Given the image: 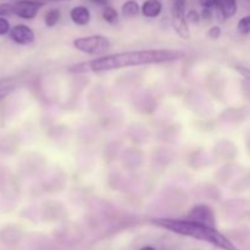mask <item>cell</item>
<instances>
[{
    "mask_svg": "<svg viewBox=\"0 0 250 250\" xmlns=\"http://www.w3.org/2000/svg\"><path fill=\"white\" fill-rule=\"evenodd\" d=\"M186 53L180 50H137L124 51V53L110 54L102 58L93 59L85 62L75 63L70 66L68 71L72 73H87V72H104V71L119 70L131 66L149 65V63H163L180 60L185 58Z\"/></svg>",
    "mask_w": 250,
    "mask_h": 250,
    "instance_id": "cell-1",
    "label": "cell"
},
{
    "mask_svg": "<svg viewBox=\"0 0 250 250\" xmlns=\"http://www.w3.org/2000/svg\"><path fill=\"white\" fill-rule=\"evenodd\" d=\"M151 224L173 232V233L180 234V236L190 237V238L198 239V241L207 242L221 250H238L227 237L220 233L214 227L207 226V225L198 224V222L189 221V220L176 219H156L153 220Z\"/></svg>",
    "mask_w": 250,
    "mask_h": 250,
    "instance_id": "cell-2",
    "label": "cell"
},
{
    "mask_svg": "<svg viewBox=\"0 0 250 250\" xmlns=\"http://www.w3.org/2000/svg\"><path fill=\"white\" fill-rule=\"evenodd\" d=\"M110 41L104 36L95 34V36L81 37L73 41V46L77 50L82 53L88 54V55L99 56L106 53L110 49Z\"/></svg>",
    "mask_w": 250,
    "mask_h": 250,
    "instance_id": "cell-3",
    "label": "cell"
},
{
    "mask_svg": "<svg viewBox=\"0 0 250 250\" xmlns=\"http://www.w3.org/2000/svg\"><path fill=\"white\" fill-rule=\"evenodd\" d=\"M45 4L38 0H19L12 4V14L24 20H32L37 16L42 6Z\"/></svg>",
    "mask_w": 250,
    "mask_h": 250,
    "instance_id": "cell-4",
    "label": "cell"
},
{
    "mask_svg": "<svg viewBox=\"0 0 250 250\" xmlns=\"http://www.w3.org/2000/svg\"><path fill=\"white\" fill-rule=\"evenodd\" d=\"M187 220L198 222V224L207 225V226H215V215L214 211L208 205H197L193 208L188 214Z\"/></svg>",
    "mask_w": 250,
    "mask_h": 250,
    "instance_id": "cell-5",
    "label": "cell"
},
{
    "mask_svg": "<svg viewBox=\"0 0 250 250\" xmlns=\"http://www.w3.org/2000/svg\"><path fill=\"white\" fill-rule=\"evenodd\" d=\"M10 38L20 45H27V44L33 43L36 36L31 27L26 26V24H17V26L12 27L10 31Z\"/></svg>",
    "mask_w": 250,
    "mask_h": 250,
    "instance_id": "cell-6",
    "label": "cell"
},
{
    "mask_svg": "<svg viewBox=\"0 0 250 250\" xmlns=\"http://www.w3.org/2000/svg\"><path fill=\"white\" fill-rule=\"evenodd\" d=\"M237 0H214V9L220 12L224 20L233 17L237 12Z\"/></svg>",
    "mask_w": 250,
    "mask_h": 250,
    "instance_id": "cell-7",
    "label": "cell"
},
{
    "mask_svg": "<svg viewBox=\"0 0 250 250\" xmlns=\"http://www.w3.org/2000/svg\"><path fill=\"white\" fill-rule=\"evenodd\" d=\"M70 17L73 23L78 26H87L90 21V11L85 6H75L70 11Z\"/></svg>",
    "mask_w": 250,
    "mask_h": 250,
    "instance_id": "cell-8",
    "label": "cell"
},
{
    "mask_svg": "<svg viewBox=\"0 0 250 250\" xmlns=\"http://www.w3.org/2000/svg\"><path fill=\"white\" fill-rule=\"evenodd\" d=\"M163 11V4L160 0H146L142 5V14L148 19H155Z\"/></svg>",
    "mask_w": 250,
    "mask_h": 250,
    "instance_id": "cell-9",
    "label": "cell"
},
{
    "mask_svg": "<svg viewBox=\"0 0 250 250\" xmlns=\"http://www.w3.org/2000/svg\"><path fill=\"white\" fill-rule=\"evenodd\" d=\"M172 24L176 33H177L181 38H189V28H188L186 15H172Z\"/></svg>",
    "mask_w": 250,
    "mask_h": 250,
    "instance_id": "cell-10",
    "label": "cell"
},
{
    "mask_svg": "<svg viewBox=\"0 0 250 250\" xmlns=\"http://www.w3.org/2000/svg\"><path fill=\"white\" fill-rule=\"evenodd\" d=\"M142 11V7H139V4L136 0H128L122 5V16L126 19H133V17L138 16L139 12Z\"/></svg>",
    "mask_w": 250,
    "mask_h": 250,
    "instance_id": "cell-11",
    "label": "cell"
},
{
    "mask_svg": "<svg viewBox=\"0 0 250 250\" xmlns=\"http://www.w3.org/2000/svg\"><path fill=\"white\" fill-rule=\"evenodd\" d=\"M60 17H61L60 10L58 9L49 10V11L45 14V16H44L45 26L49 27V28H51V27H54L59 21H60Z\"/></svg>",
    "mask_w": 250,
    "mask_h": 250,
    "instance_id": "cell-12",
    "label": "cell"
},
{
    "mask_svg": "<svg viewBox=\"0 0 250 250\" xmlns=\"http://www.w3.org/2000/svg\"><path fill=\"white\" fill-rule=\"evenodd\" d=\"M103 19L110 24H116L119 22V14L116 10L111 6H106L103 11Z\"/></svg>",
    "mask_w": 250,
    "mask_h": 250,
    "instance_id": "cell-13",
    "label": "cell"
},
{
    "mask_svg": "<svg viewBox=\"0 0 250 250\" xmlns=\"http://www.w3.org/2000/svg\"><path fill=\"white\" fill-rule=\"evenodd\" d=\"M237 29L241 34H250V15L242 17L237 23Z\"/></svg>",
    "mask_w": 250,
    "mask_h": 250,
    "instance_id": "cell-14",
    "label": "cell"
},
{
    "mask_svg": "<svg viewBox=\"0 0 250 250\" xmlns=\"http://www.w3.org/2000/svg\"><path fill=\"white\" fill-rule=\"evenodd\" d=\"M172 15H186V0H175L173 1Z\"/></svg>",
    "mask_w": 250,
    "mask_h": 250,
    "instance_id": "cell-15",
    "label": "cell"
},
{
    "mask_svg": "<svg viewBox=\"0 0 250 250\" xmlns=\"http://www.w3.org/2000/svg\"><path fill=\"white\" fill-rule=\"evenodd\" d=\"M11 27H10V22L4 17H0V36H5V34L10 33Z\"/></svg>",
    "mask_w": 250,
    "mask_h": 250,
    "instance_id": "cell-16",
    "label": "cell"
},
{
    "mask_svg": "<svg viewBox=\"0 0 250 250\" xmlns=\"http://www.w3.org/2000/svg\"><path fill=\"white\" fill-rule=\"evenodd\" d=\"M186 19H187V22H192V23L198 24L199 23L200 19H202V16H200L195 10H190V11L186 15Z\"/></svg>",
    "mask_w": 250,
    "mask_h": 250,
    "instance_id": "cell-17",
    "label": "cell"
},
{
    "mask_svg": "<svg viewBox=\"0 0 250 250\" xmlns=\"http://www.w3.org/2000/svg\"><path fill=\"white\" fill-rule=\"evenodd\" d=\"M208 36H209V38L211 39L220 38V36H221V28H220L219 26L211 27V28L209 29V32H208Z\"/></svg>",
    "mask_w": 250,
    "mask_h": 250,
    "instance_id": "cell-18",
    "label": "cell"
},
{
    "mask_svg": "<svg viewBox=\"0 0 250 250\" xmlns=\"http://www.w3.org/2000/svg\"><path fill=\"white\" fill-rule=\"evenodd\" d=\"M12 14V4H0V17Z\"/></svg>",
    "mask_w": 250,
    "mask_h": 250,
    "instance_id": "cell-19",
    "label": "cell"
},
{
    "mask_svg": "<svg viewBox=\"0 0 250 250\" xmlns=\"http://www.w3.org/2000/svg\"><path fill=\"white\" fill-rule=\"evenodd\" d=\"M14 89L15 88L11 87V85H10V87L0 88V102H2L6 97H9V95L14 92Z\"/></svg>",
    "mask_w": 250,
    "mask_h": 250,
    "instance_id": "cell-20",
    "label": "cell"
},
{
    "mask_svg": "<svg viewBox=\"0 0 250 250\" xmlns=\"http://www.w3.org/2000/svg\"><path fill=\"white\" fill-rule=\"evenodd\" d=\"M237 71H238V72L241 73L244 78H246V80H248L250 82V70L249 68L241 67V66H238V67H237Z\"/></svg>",
    "mask_w": 250,
    "mask_h": 250,
    "instance_id": "cell-21",
    "label": "cell"
},
{
    "mask_svg": "<svg viewBox=\"0 0 250 250\" xmlns=\"http://www.w3.org/2000/svg\"><path fill=\"white\" fill-rule=\"evenodd\" d=\"M199 4L202 5L203 9H214V0H199Z\"/></svg>",
    "mask_w": 250,
    "mask_h": 250,
    "instance_id": "cell-22",
    "label": "cell"
},
{
    "mask_svg": "<svg viewBox=\"0 0 250 250\" xmlns=\"http://www.w3.org/2000/svg\"><path fill=\"white\" fill-rule=\"evenodd\" d=\"M202 17L204 20H211L212 19V12L210 9H203Z\"/></svg>",
    "mask_w": 250,
    "mask_h": 250,
    "instance_id": "cell-23",
    "label": "cell"
},
{
    "mask_svg": "<svg viewBox=\"0 0 250 250\" xmlns=\"http://www.w3.org/2000/svg\"><path fill=\"white\" fill-rule=\"evenodd\" d=\"M90 1L94 2V4L100 5V6H105V7L107 6V1H106V0H90Z\"/></svg>",
    "mask_w": 250,
    "mask_h": 250,
    "instance_id": "cell-24",
    "label": "cell"
},
{
    "mask_svg": "<svg viewBox=\"0 0 250 250\" xmlns=\"http://www.w3.org/2000/svg\"><path fill=\"white\" fill-rule=\"evenodd\" d=\"M38 1L43 2V4H46V2H50V1H68V0H38Z\"/></svg>",
    "mask_w": 250,
    "mask_h": 250,
    "instance_id": "cell-25",
    "label": "cell"
},
{
    "mask_svg": "<svg viewBox=\"0 0 250 250\" xmlns=\"http://www.w3.org/2000/svg\"><path fill=\"white\" fill-rule=\"evenodd\" d=\"M139 250H156V249L153 248V247H143V248Z\"/></svg>",
    "mask_w": 250,
    "mask_h": 250,
    "instance_id": "cell-26",
    "label": "cell"
}]
</instances>
